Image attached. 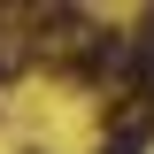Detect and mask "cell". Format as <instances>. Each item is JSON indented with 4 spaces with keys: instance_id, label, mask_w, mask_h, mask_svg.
<instances>
[{
    "instance_id": "3957f363",
    "label": "cell",
    "mask_w": 154,
    "mask_h": 154,
    "mask_svg": "<svg viewBox=\"0 0 154 154\" xmlns=\"http://www.w3.org/2000/svg\"><path fill=\"white\" fill-rule=\"evenodd\" d=\"M146 100H154V69H146Z\"/></svg>"
},
{
    "instance_id": "7a4b0ae2",
    "label": "cell",
    "mask_w": 154,
    "mask_h": 154,
    "mask_svg": "<svg viewBox=\"0 0 154 154\" xmlns=\"http://www.w3.org/2000/svg\"><path fill=\"white\" fill-rule=\"evenodd\" d=\"M108 154H139V146H131V139H116V146H108Z\"/></svg>"
},
{
    "instance_id": "6da1fadb",
    "label": "cell",
    "mask_w": 154,
    "mask_h": 154,
    "mask_svg": "<svg viewBox=\"0 0 154 154\" xmlns=\"http://www.w3.org/2000/svg\"><path fill=\"white\" fill-rule=\"evenodd\" d=\"M16 69H23V38H16V31H0V85H8Z\"/></svg>"
}]
</instances>
